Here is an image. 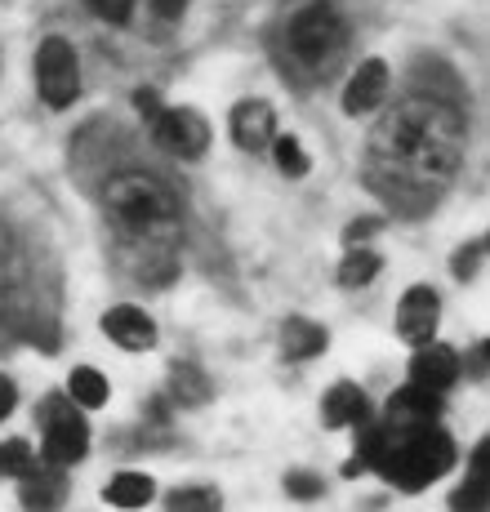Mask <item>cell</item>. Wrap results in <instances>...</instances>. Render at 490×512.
<instances>
[{
  "mask_svg": "<svg viewBox=\"0 0 490 512\" xmlns=\"http://www.w3.org/2000/svg\"><path fill=\"white\" fill-rule=\"evenodd\" d=\"M464 161V116L433 94H415L384 116L370 139V165L401 192H441Z\"/></svg>",
  "mask_w": 490,
  "mask_h": 512,
  "instance_id": "1",
  "label": "cell"
},
{
  "mask_svg": "<svg viewBox=\"0 0 490 512\" xmlns=\"http://www.w3.org/2000/svg\"><path fill=\"white\" fill-rule=\"evenodd\" d=\"M357 464L397 490H424L455 468V441L437 423H357Z\"/></svg>",
  "mask_w": 490,
  "mask_h": 512,
  "instance_id": "2",
  "label": "cell"
},
{
  "mask_svg": "<svg viewBox=\"0 0 490 512\" xmlns=\"http://www.w3.org/2000/svg\"><path fill=\"white\" fill-rule=\"evenodd\" d=\"M103 205L125 245H165V250H174V241L183 232L179 201H174V192L156 174H143V170L112 174L103 187Z\"/></svg>",
  "mask_w": 490,
  "mask_h": 512,
  "instance_id": "3",
  "label": "cell"
},
{
  "mask_svg": "<svg viewBox=\"0 0 490 512\" xmlns=\"http://www.w3.org/2000/svg\"><path fill=\"white\" fill-rule=\"evenodd\" d=\"M286 54L312 81H326L348 54V23L330 0H303L286 18Z\"/></svg>",
  "mask_w": 490,
  "mask_h": 512,
  "instance_id": "4",
  "label": "cell"
},
{
  "mask_svg": "<svg viewBox=\"0 0 490 512\" xmlns=\"http://www.w3.org/2000/svg\"><path fill=\"white\" fill-rule=\"evenodd\" d=\"M36 423H41V459L58 468H76L90 455V423H85L81 406L67 392H54L36 406Z\"/></svg>",
  "mask_w": 490,
  "mask_h": 512,
  "instance_id": "5",
  "label": "cell"
},
{
  "mask_svg": "<svg viewBox=\"0 0 490 512\" xmlns=\"http://www.w3.org/2000/svg\"><path fill=\"white\" fill-rule=\"evenodd\" d=\"M36 90L54 112L76 103L81 94V58L67 36H45L41 49H36Z\"/></svg>",
  "mask_w": 490,
  "mask_h": 512,
  "instance_id": "6",
  "label": "cell"
},
{
  "mask_svg": "<svg viewBox=\"0 0 490 512\" xmlns=\"http://www.w3.org/2000/svg\"><path fill=\"white\" fill-rule=\"evenodd\" d=\"M147 125H152L156 147L179 156V161H201L210 147V121L196 107H161Z\"/></svg>",
  "mask_w": 490,
  "mask_h": 512,
  "instance_id": "7",
  "label": "cell"
},
{
  "mask_svg": "<svg viewBox=\"0 0 490 512\" xmlns=\"http://www.w3.org/2000/svg\"><path fill=\"white\" fill-rule=\"evenodd\" d=\"M437 321H441V299L433 285H410L397 303V339L419 348V343L437 339Z\"/></svg>",
  "mask_w": 490,
  "mask_h": 512,
  "instance_id": "8",
  "label": "cell"
},
{
  "mask_svg": "<svg viewBox=\"0 0 490 512\" xmlns=\"http://www.w3.org/2000/svg\"><path fill=\"white\" fill-rule=\"evenodd\" d=\"M228 130L241 152H268L272 134H277V112L268 98H241L228 116Z\"/></svg>",
  "mask_w": 490,
  "mask_h": 512,
  "instance_id": "9",
  "label": "cell"
},
{
  "mask_svg": "<svg viewBox=\"0 0 490 512\" xmlns=\"http://www.w3.org/2000/svg\"><path fill=\"white\" fill-rule=\"evenodd\" d=\"M103 334L125 352H152L156 348V321L134 303H116L103 312Z\"/></svg>",
  "mask_w": 490,
  "mask_h": 512,
  "instance_id": "10",
  "label": "cell"
},
{
  "mask_svg": "<svg viewBox=\"0 0 490 512\" xmlns=\"http://www.w3.org/2000/svg\"><path fill=\"white\" fill-rule=\"evenodd\" d=\"M388 98V63L384 58H366L343 85V116H366Z\"/></svg>",
  "mask_w": 490,
  "mask_h": 512,
  "instance_id": "11",
  "label": "cell"
},
{
  "mask_svg": "<svg viewBox=\"0 0 490 512\" xmlns=\"http://www.w3.org/2000/svg\"><path fill=\"white\" fill-rule=\"evenodd\" d=\"M455 379H459V352L446 348V343H437V339L419 343L415 357H410V383L433 388V392H446Z\"/></svg>",
  "mask_w": 490,
  "mask_h": 512,
  "instance_id": "12",
  "label": "cell"
},
{
  "mask_svg": "<svg viewBox=\"0 0 490 512\" xmlns=\"http://www.w3.org/2000/svg\"><path fill=\"white\" fill-rule=\"evenodd\" d=\"M18 499H23V508H58L67 499V468L49 464V459H32L18 477Z\"/></svg>",
  "mask_w": 490,
  "mask_h": 512,
  "instance_id": "13",
  "label": "cell"
},
{
  "mask_svg": "<svg viewBox=\"0 0 490 512\" xmlns=\"http://www.w3.org/2000/svg\"><path fill=\"white\" fill-rule=\"evenodd\" d=\"M18 343H45V348H54V330H49V321H41L36 312L0 303V352L18 348Z\"/></svg>",
  "mask_w": 490,
  "mask_h": 512,
  "instance_id": "14",
  "label": "cell"
},
{
  "mask_svg": "<svg viewBox=\"0 0 490 512\" xmlns=\"http://www.w3.org/2000/svg\"><path fill=\"white\" fill-rule=\"evenodd\" d=\"M321 419H326V428H357V423H366L370 419L366 392H361L357 383L339 379L335 388L326 392V401H321Z\"/></svg>",
  "mask_w": 490,
  "mask_h": 512,
  "instance_id": "15",
  "label": "cell"
},
{
  "mask_svg": "<svg viewBox=\"0 0 490 512\" xmlns=\"http://www.w3.org/2000/svg\"><path fill=\"white\" fill-rule=\"evenodd\" d=\"M441 415V392L406 383L388 397V423H437Z\"/></svg>",
  "mask_w": 490,
  "mask_h": 512,
  "instance_id": "16",
  "label": "cell"
},
{
  "mask_svg": "<svg viewBox=\"0 0 490 512\" xmlns=\"http://www.w3.org/2000/svg\"><path fill=\"white\" fill-rule=\"evenodd\" d=\"M330 334L317 326V321L308 317H286L281 321V352H286L290 361H312L317 352H326Z\"/></svg>",
  "mask_w": 490,
  "mask_h": 512,
  "instance_id": "17",
  "label": "cell"
},
{
  "mask_svg": "<svg viewBox=\"0 0 490 512\" xmlns=\"http://www.w3.org/2000/svg\"><path fill=\"white\" fill-rule=\"evenodd\" d=\"M103 499L112 508H143L156 499V481L147 477V472H116L103 486Z\"/></svg>",
  "mask_w": 490,
  "mask_h": 512,
  "instance_id": "18",
  "label": "cell"
},
{
  "mask_svg": "<svg viewBox=\"0 0 490 512\" xmlns=\"http://www.w3.org/2000/svg\"><path fill=\"white\" fill-rule=\"evenodd\" d=\"M379 268H384V259H379L370 245H357V250L343 254V263H339V285H343V290H366V285L379 277Z\"/></svg>",
  "mask_w": 490,
  "mask_h": 512,
  "instance_id": "19",
  "label": "cell"
},
{
  "mask_svg": "<svg viewBox=\"0 0 490 512\" xmlns=\"http://www.w3.org/2000/svg\"><path fill=\"white\" fill-rule=\"evenodd\" d=\"M165 392H170L174 406H205L214 388H210V379H205L196 366H174L170 370V388H165Z\"/></svg>",
  "mask_w": 490,
  "mask_h": 512,
  "instance_id": "20",
  "label": "cell"
},
{
  "mask_svg": "<svg viewBox=\"0 0 490 512\" xmlns=\"http://www.w3.org/2000/svg\"><path fill=\"white\" fill-rule=\"evenodd\" d=\"M67 397H72L81 410L107 406V379L94 366H76L72 374H67Z\"/></svg>",
  "mask_w": 490,
  "mask_h": 512,
  "instance_id": "21",
  "label": "cell"
},
{
  "mask_svg": "<svg viewBox=\"0 0 490 512\" xmlns=\"http://www.w3.org/2000/svg\"><path fill=\"white\" fill-rule=\"evenodd\" d=\"M268 152H272V161H277V170L286 174V179H303V174L312 170L308 152H303V143L294 139V134H272Z\"/></svg>",
  "mask_w": 490,
  "mask_h": 512,
  "instance_id": "22",
  "label": "cell"
},
{
  "mask_svg": "<svg viewBox=\"0 0 490 512\" xmlns=\"http://www.w3.org/2000/svg\"><path fill=\"white\" fill-rule=\"evenodd\" d=\"M165 508L174 512H219L223 508V495L210 486H179L165 495Z\"/></svg>",
  "mask_w": 490,
  "mask_h": 512,
  "instance_id": "23",
  "label": "cell"
},
{
  "mask_svg": "<svg viewBox=\"0 0 490 512\" xmlns=\"http://www.w3.org/2000/svg\"><path fill=\"white\" fill-rule=\"evenodd\" d=\"M32 446H27L23 437H5L0 441V477H9V481H18L27 472V464H32Z\"/></svg>",
  "mask_w": 490,
  "mask_h": 512,
  "instance_id": "24",
  "label": "cell"
},
{
  "mask_svg": "<svg viewBox=\"0 0 490 512\" xmlns=\"http://www.w3.org/2000/svg\"><path fill=\"white\" fill-rule=\"evenodd\" d=\"M450 508H455V512H464V508L482 512L486 508V472H473V477H468L464 486L450 495Z\"/></svg>",
  "mask_w": 490,
  "mask_h": 512,
  "instance_id": "25",
  "label": "cell"
},
{
  "mask_svg": "<svg viewBox=\"0 0 490 512\" xmlns=\"http://www.w3.org/2000/svg\"><path fill=\"white\" fill-rule=\"evenodd\" d=\"M482 259H486V236H477L473 245H464V250L450 259V272H455L459 281H473L477 268H482Z\"/></svg>",
  "mask_w": 490,
  "mask_h": 512,
  "instance_id": "26",
  "label": "cell"
},
{
  "mask_svg": "<svg viewBox=\"0 0 490 512\" xmlns=\"http://www.w3.org/2000/svg\"><path fill=\"white\" fill-rule=\"evenodd\" d=\"M321 490H326V481L317 477V472H303V468H294V472H286V495L290 499H321Z\"/></svg>",
  "mask_w": 490,
  "mask_h": 512,
  "instance_id": "27",
  "label": "cell"
},
{
  "mask_svg": "<svg viewBox=\"0 0 490 512\" xmlns=\"http://www.w3.org/2000/svg\"><path fill=\"white\" fill-rule=\"evenodd\" d=\"M85 5H90V14L103 18V23L125 27L134 18V5H139V0H85Z\"/></svg>",
  "mask_w": 490,
  "mask_h": 512,
  "instance_id": "28",
  "label": "cell"
},
{
  "mask_svg": "<svg viewBox=\"0 0 490 512\" xmlns=\"http://www.w3.org/2000/svg\"><path fill=\"white\" fill-rule=\"evenodd\" d=\"M18 272H23V254H18L14 236H9L5 228H0V285L18 281Z\"/></svg>",
  "mask_w": 490,
  "mask_h": 512,
  "instance_id": "29",
  "label": "cell"
},
{
  "mask_svg": "<svg viewBox=\"0 0 490 512\" xmlns=\"http://www.w3.org/2000/svg\"><path fill=\"white\" fill-rule=\"evenodd\" d=\"M384 223L379 219H352L348 228H343V250H357V245H370V236H375Z\"/></svg>",
  "mask_w": 490,
  "mask_h": 512,
  "instance_id": "30",
  "label": "cell"
},
{
  "mask_svg": "<svg viewBox=\"0 0 490 512\" xmlns=\"http://www.w3.org/2000/svg\"><path fill=\"white\" fill-rule=\"evenodd\" d=\"M152 14L161 18V23H183V14H188V0H152Z\"/></svg>",
  "mask_w": 490,
  "mask_h": 512,
  "instance_id": "31",
  "label": "cell"
},
{
  "mask_svg": "<svg viewBox=\"0 0 490 512\" xmlns=\"http://www.w3.org/2000/svg\"><path fill=\"white\" fill-rule=\"evenodd\" d=\"M14 406H18V388H14V379H5V374H0V423L14 415Z\"/></svg>",
  "mask_w": 490,
  "mask_h": 512,
  "instance_id": "32",
  "label": "cell"
},
{
  "mask_svg": "<svg viewBox=\"0 0 490 512\" xmlns=\"http://www.w3.org/2000/svg\"><path fill=\"white\" fill-rule=\"evenodd\" d=\"M134 107H139V116H143V121H152V116L156 112H161V98H156V90H139V94H134Z\"/></svg>",
  "mask_w": 490,
  "mask_h": 512,
  "instance_id": "33",
  "label": "cell"
},
{
  "mask_svg": "<svg viewBox=\"0 0 490 512\" xmlns=\"http://www.w3.org/2000/svg\"><path fill=\"white\" fill-rule=\"evenodd\" d=\"M473 374H477V379L486 374V343H477V348H473Z\"/></svg>",
  "mask_w": 490,
  "mask_h": 512,
  "instance_id": "34",
  "label": "cell"
}]
</instances>
